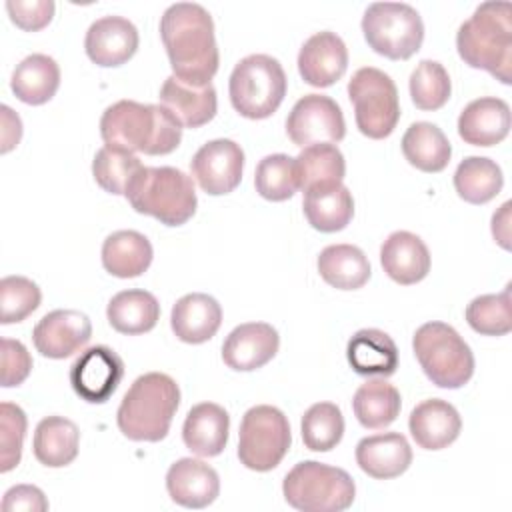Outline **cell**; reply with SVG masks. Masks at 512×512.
I'll list each match as a JSON object with an SVG mask.
<instances>
[{
	"instance_id": "cell-1",
	"label": "cell",
	"mask_w": 512,
	"mask_h": 512,
	"mask_svg": "<svg viewBox=\"0 0 512 512\" xmlns=\"http://www.w3.org/2000/svg\"><path fill=\"white\" fill-rule=\"evenodd\" d=\"M160 38L172 72L190 86H206L218 72L220 54L210 12L194 2H176L160 18Z\"/></svg>"
},
{
	"instance_id": "cell-2",
	"label": "cell",
	"mask_w": 512,
	"mask_h": 512,
	"mask_svg": "<svg viewBox=\"0 0 512 512\" xmlns=\"http://www.w3.org/2000/svg\"><path fill=\"white\" fill-rule=\"evenodd\" d=\"M106 146L148 156L170 154L182 140V124L162 104L118 100L100 118Z\"/></svg>"
},
{
	"instance_id": "cell-3",
	"label": "cell",
	"mask_w": 512,
	"mask_h": 512,
	"mask_svg": "<svg viewBox=\"0 0 512 512\" xmlns=\"http://www.w3.org/2000/svg\"><path fill=\"white\" fill-rule=\"evenodd\" d=\"M456 48L460 58L486 70L502 84L512 82V4L482 2L458 28Z\"/></svg>"
},
{
	"instance_id": "cell-4",
	"label": "cell",
	"mask_w": 512,
	"mask_h": 512,
	"mask_svg": "<svg viewBox=\"0 0 512 512\" xmlns=\"http://www.w3.org/2000/svg\"><path fill=\"white\" fill-rule=\"evenodd\" d=\"M178 404L180 388L174 378L162 372L142 374L118 406V428L134 442H160L170 430Z\"/></svg>"
},
{
	"instance_id": "cell-5",
	"label": "cell",
	"mask_w": 512,
	"mask_h": 512,
	"mask_svg": "<svg viewBox=\"0 0 512 512\" xmlns=\"http://www.w3.org/2000/svg\"><path fill=\"white\" fill-rule=\"evenodd\" d=\"M124 196L138 214L152 216L166 226L186 224L198 204L192 178L172 166H142Z\"/></svg>"
},
{
	"instance_id": "cell-6",
	"label": "cell",
	"mask_w": 512,
	"mask_h": 512,
	"mask_svg": "<svg viewBox=\"0 0 512 512\" xmlns=\"http://www.w3.org/2000/svg\"><path fill=\"white\" fill-rule=\"evenodd\" d=\"M282 492L286 502L296 510L342 512L352 506L356 484L342 468L304 460L286 474Z\"/></svg>"
},
{
	"instance_id": "cell-7",
	"label": "cell",
	"mask_w": 512,
	"mask_h": 512,
	"mask_svg": "<svg viewBox=\"0 0 512 512\" xmlns=\"http://www.w3.org/2000/svg\"><path fill=\"white\" fill-rule=\"evenodd\" d=\"M412 348L424 374L438 388H460L474 374V354L450 324H422L414 332Z\"/></svg>"
},
{
	"instance_id": "cell-8",
	"label": "cell",
	"mask_w": 512,
	"mask_h": 512,
	"mask_svg": "<svg viewBox=\"0 0 512 512\" xmlns=\"http://www.w3.org/2000/svg\"><path fill=\"white\" fill-rule=\"evenodd\" d=\"M286 74L282 64L268 54H250L242 58L228 82L234 110L250 120L272 116L286 96Z\"/></svg>"
},
{
	"instance_id": "cell-9",
	"label": "cell",
	"mask_w": 512,
	"mask_h": 512,
	"mask_svg": "<svg viewBox=\"0 0 512 512\" xmlns=\"http://www.w3.org/2000/svg\"><path fill=\"white\" fill-rule=\"evenodd\" d=\"M368 46L390 60H408L424 40V24L416 8L404 2H374L362 16Z\"/></svg>"
},
{
	"instance_id": "cell-10",
	"label": "cell",
	"mask_w": 512,
	"mask_h": 512,
	"mask_svg": "<svg viewBox=\"0 0 512 512\" xmlns=\"http://www.w3.org/2000/svg\"><path fill=\"white\" fill-rule=\"evenodd\" d=\"M348 96L354 104V118L358 130L382 140L390 136L400 120V102L394 80L372 66L360 68L348 82Z\"/></svg>"
},
{
	"instance_id": "cell-11",
	"label": "cell",
	"mask_w": 512,
	"mask_h": 512,
	"mask_svg": "<svg viewBox=\"0 0 512 512\" xmlns=\"http://www.w3.org/2000/svg\"><path fill=\"white\" fill-rule=\"evenodd\" d=\"M292 442L290 424L282 410L276 406H252L240 422L238 432V458L256 472L276 468L286 456Z\"/></svg>"
},
{
	"instance_id": "cell-12",
	"label": "cell",
	"mask_w": 512,
	"mask_h": 512,
	"mask_svg": "<svg viewBox=\"0 0 512 512\" xmlns=\"http://www.w3.org/2000/svg\"><path fill=\"white\" fill-rule=\"evenodd\" d=\"M286 134L296 146L336 144L346 136V122L336 100L324 94H306L300 98L288 118Z\"/></svg>"
},
{
	"instance_id": "cell-13",
	"label": "cell",
	"mask_w": 512,
	"mask_h": 512,
	"mask_svg": "<svg viewBox=\"0 0 512 512\" xmlns=\"http://www.w3.org/2000/svg\"><path fill=\"white\" fill-rule=\"evenodd\" d=\"M244 152L240 144L228 138H216L198 148L190 170L198 186L212 196L232 192L242 180Z\"/></svg>"
},
{
	"instance_id": "cell-14",
	"label": "cell",
	"mask_w": 512,
	"mask_h": 512,
	"mask_svg": "<svg viewBox=\"0 0 512 512\" xmlns=\"http://www.w3.org/2000/svg\"><path fill=\"white\" fill-rule=\"evenodd\" d=\"M124 378L122 358L108 346L84 350L70 366L72 390L90 404L106 402Z\"/></svg>"
},
{
	"instance_id": "cell-15",
	"label": "cell",
	"mask_w": 512,
	"mask_h": 512,
	"mask_svg": "<svg viewBox=\"0 0 512 512\" xmlns=\"http://www.w3.org/2000/svg\"><path fill=\"white\" fill-rule=\"evenodd\" d=\"M90 336V318L80 310H52L42 316L32 330L36 350L54 360L72 356L88 344Z\"/></svg>"
},
{
	"instance_id": "cell-16",
	"label": "cell",
	"mask_w": 512,
	"mask_h": 512,
	"mask_svg": "<svg viewBox=\"0 0 512 512\" xmlns=\"http://www.w3.org/2000/svg\"><path fill=\"white\" fill-rule=\"evenodd\" d=\"M346 68V44L338 34L330 30H322L310 36L298 52V72L310 86L328 88L344 76Z\"/></svg>"
},
{
	"instance_id": "cell-17",
	"label": "cell",
	"mask_w": 512,
	"mask_h": 512,
	"mask_svg": "<svg viewBox=\"0 0 512 512\" xmlns=\"http://www.w3.org/2000/svg\"><path fill=\"white\" fill-rule=\"evenodd\" d=\"M280 346L278 332L266 322L236 326L222 344V360L238 372H252L268 364Z\"/></svg>"
},
{
	"instance_id": "cell-18",
	"label": "cell",
	"mask_w": 512,
	"mask_h": 512,
	"mask_svg": "<svg viewBox=\"0 0 512 512\" xmlns=\"http://www.w3.org/2000/svg\"><path fill=\"white\" fill-rule=\"evenodd\" d=\"M138 40V30L128 18L102 16L90 24L84 50L94 64L112 68L128 62L136 54Z\"/></svg>"
},
{
	"instance_id": "cell-19",
	"label": "cell",
	"mask_w": 512,
	"mask_h": 512,
	"mask_svg": "<svg viewBox=\"0 0 512 512\" xmlns=\"http://www.w3.org/2000/svg\"><path fill=\"white\" fill-rule=\"evenodd\" d=\"M166 490L176 504L198 510L218 498L220 478L210 464L196 458H180L168 468Z\"/></svg>"
},
{
	"instance_id": "cell-20",
	"label": "cell",
	"mask_w": 512,
	"mask_h": 512,
	"mask_svg": "<svg viewBox=\"0 0 512 512\" xmlns=\"http://www.w3.org/2000/svg\"><path fill=\"white\" fill-rule=\"evenodd\" d=\"M510 106L496 96L472 100L458 116V134L472 146H494L510 132Z\"/></svg>"
},
{
	"instance_id": "cell-21",
	"label": "cell",
	"mask_w": 512,
	"mask_h": 512,
	"mask_svg": "<svg viewBox=\"0 0 512 512\" xmlns=\"http://www.w3.org/2000/svg\"><path fill=\"white\" fill-rule=\"evenodd\" d=\"M356 464L364 474L376 480H390L408 470L412 464V448L400 432L366 436L356 446Z\"/></svg>"
},
{
	"instance_id": "cell-22",
	"label": "cell",
	"mask_w": 512,
	"mask_h": 512,
	"mask_svg": "<svg viewBox=\"0 0 512 512\" xmlns=\"http://www.w3.org/2000/svg\"><path fill=\"white\" fill-rule=\"evenodd\" d=\"M410 434L414 442L424 450H442L450 446L462 430V420L458 410L440 398H430L420 402L408 420Z\"/></svg>"
},
{
	"instance_id": "cell-23",
	"label": "cell",
	"mask_w": 512,
	"mask_h": 512,
	"mask_svg": "<svg viewBox=\"0 0 512 512\" xmlns=\"http://www.w3.org/2000/svg\"><path fill=\"white\" fill-rule=\"evenodd\" d=\"M380 264L394 282L410 286L428 276L430 252L420 236L398 230L384 240L380 248Z\"/></svg>"
},
{
	"instance_id": "cell-24",
	"label": "cell",
	"mask_w": 512,
	"mask_h": 512,
	"mask_svg": "<svg viewBox=\"0 0 512 512\" xmlns=\"http://www.w3.org/2000/svg\"><path fill=\"white\" fill-rule=\"evenodd\" d=\"M160 102L186 128L208 124L216 116L218 108L216 88L212 84L190 86L174 74L164 80L160 88Z\"/></svg>"
},
{
	"instance_id": "cell-25",
	"label": "cell",
	"mask_w": 512,
	"mask_h": 512,
	"mask_svg": "<svg viewBox=\"0 0 512 512\" xmlns=\"http://www.w3.org/2000/svg\"><path fill=\"white\" fill-rule=\"evenodd\" d=\"M222 324V308L216 298L192 292L182 296L170 314V326L178 340L186 344L208 342Z\"/></svg>"
},
{
	"instance_id": "cell-26",
	"label": "cell",
	"mask_w": 512,
	"mask_h": 512,
	"mask_svg": "<svg viewBox=\"0 0 512 512\" xmlns=\"http://www.w3.org/2000/svg\"><path fill=\"white\" fill-rule=\"evenodd\" d=\"M230 416L214 402H200L186 414L182 426V440L186 448L202 458L218 456L228 442Z\"/></svg>"
},
{
	"instance_id": "cell-27",
	"label": "cell",
	"mask_w": 512,
	"mask_h": 512,
	"mask_svg": "<svg viewBox=\"0 0 512 512\" xmlns=\"http://www.w3.org/2000/svg\"><path fill=\"white\" fill-rule=\"evenodd\" d=\"M346 356L352 370L360 376L388 378L398 368L396 342L378 328L358 330L348 340Z\"/></svg>"
},
{
	"instance_id": "cell-28",
	"label": "cell",
	"mask_w": 512,
	"mask_h": 512,
	"mask_svg": "<svg viewBox=\"0 0 512 512\" xmlns=\"http://www.w3.org/2000/svg\"><path fill=\"white\" fill-rule=\"evenodd\" d=\"M302 208L308 224L320 232L344 230L354 216L352 194L342 182L304 190Z\"/></svg>"
},
{
	"instance_id": "cell-29",
	"label": "cell",
	"mask_w": 512,
	"mask_h": 512,
	"mask_svg": "<svg viewBox=\"0 0 512 512\" xmlns=\"http://www.w3.org/2000/svg\"><path fill=\"white\" fill-rule=\"evenodd\" d=\"M152 244L136 230L112 232L102 244V266L116 278H136L152 264Z\"/></svg>"
},
{
	"instance_id": "cell-30",
	"label": "cell",
	"mask_w": 512,
	"mask_h": 512,
	"mask_svg": "<svg viewBox=\"0 0 512 512\" xmlns=\"http://www.w3.org/2000/svg\"><path fill=\"white\" fill-rule=\"evenodd\" d=\"M78 426L62 416H46L34 430L32 450L40 464L48 468L68 466L78 456Z\"/></svg>"
},
{
	"instance_id": "cell-31",
	"label": "cell",
	"mask_w": 512,
	"mask_h": 512,
	"mask_svg": "<svg viewBox=\"0 0 512 512\" xmlns=\"http://www.w3.org/2000/svg\"><path fill=\"white\" fill-rule=\"evenodd\" d=\"M60 86V68L54 58L46 54L26 56L12 72L10 88L14 96L32 106L46 104Z\"/></svg>"
},
{
	"instance_id": "cell-32",
	"label": "cell",
	"mask_w": 512,
	"mask_h": 512,
	"mask_svg": "<svg viewBox=\"0 0 512 512\" xmlns=\"http://www.w3.org/2000/svg\"><path fill=\"white\" fill-rule=\"evenodd\" d=\"M106 318L120 334H144L156 326L160 318V304L156 296L146 290H122L108 302Z\"/></svg>"
},
{
	"instance_id": "cell-33",
	"label": "cell",
	"mask_w": 512,
	"mask_h": 512,
	"mask_svg": "<svg viewBox=\"0 0 512 512\" xmlns=\"http://www.w3.org/2000/svg\"><path fill=\"white\" fill-rule=\"evenodd\" d=\"M318 272L326 284L338 290H358L372 274L366 254L352 244L326 246L318 256Z\"/></svg>"
},
{
	"instance_id": "cell-34",
	"label": "cell",
	"mask_w": 512,
	"mask_h": 512,
	"mask_svg": "<svg viewBox=\"0 0 512 512\" xmlns=\"http://www.w3.org/2000/svg\"><path fill=\"white\" fill-rule=\"evenodd\" d=\"M404 158L422 172H442L452 156L446 134L430 122H414L402 136Z\"/></svg>"
},
{
	"instance_id": "cell-35",
	"label": "cell",
	"mask_w": 512,
	"mask_h": 512,
	"mask_svg": "<svg viewBox=\"0 0 512 512\" xmlns=\"http://www.w3.org/2000/svg\"><path fill=\"white\" fill-rule=\"evenodd\" d=\"M400 392L384 378L366 380L352 398L356 420L370 430L390 426L400 414Z\"/></svg>"
},
{
	"instance_id": "cell-36",
	"label": "cell",
	"mask_w": 512,
	"mask_h": 512,
	"mask_svg": "<svg viewBox=\"0 0 512 512\" xmlns=\"http://www.w3.org/2000/svg\"><path fill=\"white\" fill-rule=\"evenodd\" d=\"M504 176L500 166L484 156L464 158L454 172V188L468 204H486L502 190Z\"/></svg>"
},
{
	"instance_id": "cell-37",
	"label": "cell",
	"mask_w": 512,
	"mask_h": 512,
	"mask_svg": "<svg viewBox=\"0 0 512 512\" xmlns=\"http://www.w3.org/2000/svg\"><path fill=\"white\" fill-rule=\"evenodd\" d=\"M300 188L340 184L346 174V162L336 144H312L296 156Z\"/></svg>"
},
{
	"instance_id": "cell-38",
	"label": "cell",
	"mask_w": 512,
	"mask_h": 512,
	"mask_svg": "<svg viewBox=\"0 0 512 512\" xmlns=\"http://www.w3.org/2000/svg\"><path fill=\"white\" fill-rule=\"evenodd\" d=\"M304 446L312 452H330L344 436V416L332 402L312 404L300 422Z\"/></svg>"
},
{
	"instance_id": "cell-39",
	"label": "cell",
	"mask_w": 512,
	"mask_h": 512,
	"mask_svg": "<svg viewBox=\"0 0 512 512\" xmlns=\"http://www.w3.org/2000/svg\"><path fill=\"white\" fill-rule=\"evenodd\" d=\"M256 192L270 202H284L300 188L296 158L288 154L264 156L254 174Z\"/></svg>"
},
{
	"instance_id": "cell-40",
	"label": "cell",
	"mask_w": 512,
	"mask_h": 512,
	"mask_svg": "<svg viewBox=\"0 0 512 512\" xmlns=\"http://www.w3.org/2000/svg\"><path fill=\"white\" fill-rule=\"evenodd\" d=\"M466 322L470 328L484 336H504L512 330L510 314V286L500 294L476 296L466 306Z\"/></svg>"
},
{
	"instance_id": "cell-41",
	"label": "cell",
	"mask_w": 512,
	"mask_h": 512,
	"mask_svg": "<svg viewBox=\"0 0 512 512\" xmlns=\"http://www.w3.org/2000/svg\"><path fill=\"white\" fill-rule=\"evenodd\" d=\"M142 168V162L132 152L104 146L92 160V174L96 184L110 194H124L130 180Z\"/></svg>"
},
{
	"instance_id": "cell-42",
	"label": "cell",
	"mask_w": 512,
	"mask_h": 512,
	"mask_svg": "<svg viewBox=\"0 0 512 512\" xmlns=\"http://www.w3.org/2000/svg\"><path fill=\"white\" fill-rule=\"evenodd\" d=\"M452 92L446 68L436 60H422L410 74V96L418 110L442 108Z\"/></svg>"
},
{
	"instance_id": "cell-43",
	"label": "cell",
	"mask_w": 512,
	"mask_h": 512,
	"mask_svg": "<svg viewBox=\"0 0 512 512\" xmlns=\"http://www.w3.org/2000/svg\"><path fill=\"white\" fill-rule=\"evenodd\" d=\"M42 300V292L26 276H4L0 280V322L14 324L28 318Z\"/></svg>"
},
{
	"instance_id": "cell-44",
	"label": "cell",
	"mask_w": 512,
	"mask_h": 512,
	"mask_svg": "<svg viewBox=\"0 0 512 512\" xmlns=\"http://www.w3.org/2000/svg\"><path fill=\"white\" fill-rule=\"evenodd\" d=\"M26 414L12 402L0 404V472H10L22 458Z\"/></svg>"
},
{
	"instance_id": "cell-45",
	"label": "cell",
	"mask_w": 512,
	"mask_h": 512,
	"mask_svg": "<svg viewBox=\"0 0 512 512\" xmlns=\"http://www.w3.org/2000/svg\"><path fill=\"white\" fill-rule=\"evenodd\" d=\"M6 10L10 20L26 30L36 32L50 24L54 16V2L52 0H8Z\"/></svg>"
},
{
	"instance_id": "cell-46",
	"label": "cell",
	"mask_w": 512,
	"mask_h": 512,
	"mask_svg": "<svg viewBox=\"0 0 512 512\" xmlns=\"http://www.w3.org/2000/svg\"><path fill=\"white\" fill-rule=\"evenodd\" d=\"M32 370V358L20 340L2 338V386L22 384Z\"/></svg>"
},
{
	"instance_id": "cell-47",
	"label": "cell",
	"mask_w": 512,
	"mask_h": 512,
	"mask_svg": "<svg viewBox=\"0 0 512 512\" xmlns=\"http://www.w3.org/2000/svg\"><path fill=\"white\" fill-rule=\"evenodd\" d=\"M4 512H44L48 510V500L44 492L30 484L12 486L2 498Z\"/></svg>"
},
{
	"instance_id": "cell-48",
	"label": "cell",
	"mask_w": 512,
	"mask_h": 512,
	"mask_svg": "<svg viewBox=\"0 0 512 512\" xmlns=\"http://www.w3.org/2000/svg\"><path fill=\"white\" fill-rule=\"evenodd\" d=\"M2 124H4V130H2V152H10L20 142L22 122H20L18 114L12 112V108L2 106Z\"/></svg>"
},
{
	"instance_id": "cell-49",
	"label": "cell",
	"mask_w": 512,
	"mask_h": 512,
	"mask_svg": "<svg viewBox=\"0 0 512 512\" xmlns=\"http://www.w3.org/2000/svg\"><path fill=\"white\" fill-rule=\"evenodd\" d=\"M510 208H512V202H504L500 206L498 212H494L492 216V234H494V240L502 246V248H510Z\"/></svg>"
}]
</instances>
